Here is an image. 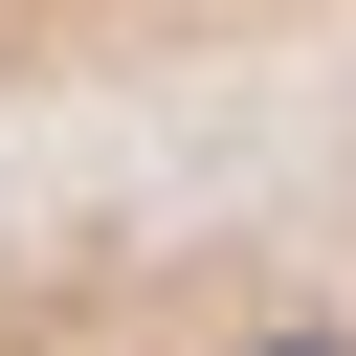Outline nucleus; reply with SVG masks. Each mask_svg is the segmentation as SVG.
<instances>
[{
    "label": "nucleus",
    "mask_w": 356,
    "mask_h": 356,
    "mask_svg": "<svg viewBox=\"0 0 356 356\" xmlns=\"http://www.w3.org/2000/svg\"><path fill=\"white\" fill-rule=\"evenodd\" d=\"M222 22H289V0H0V89H89V67H178Z\"/></svg>",
    "instance_id": "obj_1"
}]
</instances>
